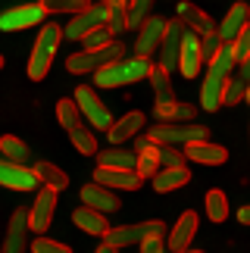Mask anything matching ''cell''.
I'll list each match as a JSON object with an SVG mask.
<instances>
[{
	"label": "cell",
	"mask_w": 250,
	"mask_h": 253,
	"mask_svg": "<svg viewBox=\"0 0 250 253\" xmlns=\"http://www.w3.org/2000/svg\"><path fill=\"white\" fill-rule=\"evenodd\" d=\"M32 172H35L38 184H44V188H50V191H56V194L69 188V175H66L60 166H53V163H47V160L35 163V166H32Z\"/></svg>",
	"instance_id": "cell-23"
},
{
	"label": "cell",
	"mask_w": 250,
	"mask_h": 253,
	"mask_svg": "<svg viewBox=\"0 0 250 253\" xmlns=\"http://www.w3.org/2000/svg\"><path fill=\"white\" fill-rule=\"evenodd\" d=\"M194 116H197V110H194L191 103L172 100V103L157 106V119H160V122H194Z\"/></svg>",
	"instance_id": "cell-29"
},
{
	"label": "cell",
	"mask_w": 250,
	"mask_h": 253,
	"mask_svg": "<svg viewBox=\"0 0 250 253\" xmlns=\"http://www.w3.org/2000/svg\"><path fill=\"white\" fill-rule=\"evenodd\" d=\"M125 47L122 44H107V47H97V50H75L69 60H66V69L75 72V75H88V72H97L100 66H107L113 60H119Z\"/></svg>",
	"instance_id": "cell-5"
},
{
	"label": "cell",
	"mask_w": 250,
	"mask_h": 253,
	"mask_svg": "<svg viewBox=\"0 0 250 253\" xmlns=\"http://www.w3.org/2000/svg\"><path fill=\"white\" fill-rule=\"evenodd\" d=\"M144 113H138V110H131V113H125L122 119H113V125L107 128V134H110V144L113 147H122L125 141H131V138H138V131L144 128Z\"/></svg>",
	"instance_id": "cell-16"
},
{
	"label": "cell",
	"mask_w": 250,
	"mask_h": 253,
	"mask_svg": "<svg viewBox=\"0 0 250 253\" xmlns=\"http://www.w3.org/2000/svg\"><path fill=\"white\" fill-rule=\"evenodd\" d=\"M147 72H150L147 56H119V60L100 66L94 72V84L97 87H122V84H134V82L147 79Z\"/></svg>",
	"instance_id": "cell-2"
},
{
	"label": "cell",
	"mask_w": 250,
	"mask_h": 253,
	"mask_svg": "<svg viewBox=\"0 0 250 253\" xmlns=\"http://www.w3.org/2000/svg\"><path fill=\"white\" fill-rule=\"evenodd\" d=\"M0 184H3V188H13V191H35L38 178H35L32 169L16 166V163H9V160H0Z\"/></svg>",
	"instance_id": "cell-17"
},
{
	"label": "cell",
	"mask_w": 250,
	"mask_h": 253,
	"mask_svg": "<svg viewBox=\"0 0 250 253\" xmlns=\"http://www.w3.org/2000/svg\"><path fill=\"white\" fill-rule=\"evenodd\" d=\"M147 79H150V84H153V97H157V106L175 100V91H172V79H169V72L163 69V66H150Z\"/></svg>",
	"instance_id": "cell-27"
},
{
	"label": "cell",
	"mask_w": 250,
	"mask_h": 253,
	"mask_svg": "<svg viewBox=\"0 0 250 253\" xmlns=\"http://www.w3.org/2000/svg\"><path fill=\"white\" fill-rule=\"evenodd\" d=\"M91 3H100V6H107V9H125V6H128V0H91Z\"/></svg>",
	"instance_id": "cell-43"
},
{
	"label": "cell",
	"mask_w": 250,
	"mask_h": 253,
	"mask_svg": "<svg viewBox=\"0 0 250 253\" xmlns=\"http://www.w3.org/2000/svg\"><path fill=\"white\" fill-rule=\"evenodd\" d=\"M44 6L41 3H19L6 13H0V32H19V28H32L44 22Z\"/></svg>",
	"instance_id": "cell-9"
},
{
	"label": "cell",
	"mask_w": 250,
	"mask_h": 253,
	"mask_svg": "<svg viewBox=\"0 0 250 253\" xmlns=\"http://www.w3.org/2000/svg\"><path fill=\"white\" fill-rule=\"evenodd\" d=\"M238 222H244V225L250 222V210H247V207H241V210H238Z\"/></svg>",
	"instance_id": "cell-44"
},
{
	"label": "cell",
	"mask_w": 250,
	"mask_h": 253,
	"mask_svg": "<svg viewBox=\"0 0 250 253\" xmlns=\"http://www.w3.org/2000/svg\"><path fill=\"white\" fill-rule=\"evenodd\" d=\"M91 0H41L44 13H79V9H84Z\"/></svg>",
	"instance_id": "cell-35"
},
{
	"label": "cell",
	"mask_w": 250,
	"mask_h": 253,
	"mask_svg": "<svg viewBox=\"0 0 250 253\" xmlns=\"http://www.w3.org/2000/svg\"><path fill=\"white\" fill-rule=\"evenodd\" d=\"M0 153H3V160L16 163V166H25L28 157H32L28 144H25V141H19L16 134H3V138H0Z\"/></svg>",
	"instance_id": "cell-28"
},
{
	"label": "cell",
	"mask_w": 250,
	"mask_h": 253,
	"mask_svg": "<svg viewBox=\"0 0 250 253\" xmlns=\"http://www.w3.org/2000/svg\"><path fill=\"white\" fill-rule=\"evenodd\" d=\"M94 253H116V247H110V244H100V247L94 250Z\"/></svg>",
	"instance_id": "cell-45"
},
{
	"label": "cell",
	"mask_w": 250,
	"mask_h": 253,
	"mask_svg": "<svg viewBox=\"0 0 250 253\" xmlns=\"http://www.w3.org/2000/svg\"><path fill=\"white\" fill-rule=\"evenodd\" d=\"M228 47L235 53V63H250V22L228 41Z\"/></svg>",
	"instance_id": "cell-34"
},
{
	"label": "cell",
	"mask_w": 250,
	"mask_h": 253,
	"mask_svg": "<svg viewBox=\"0 0 250 253\" xmlns=\"http://www.w3.org/2000/svg\"><path fill=\"white\" fill-rule=\"evenodd\" d=\"M82 44H84V50H97V47L113 44V35H110V28H107V25H100V28H94L91 35H84V38H82Z\"/></svg>",
	"instance_id": "cell-37"
},
{
	"label": "cell",
	"mask_w": 250,
	"mask_h": 253,
	"mask_svg": "<svg viewBox=\"0 0 250 253\" xmlns=\"http://www.w3.org/2000/svg\"><path fill=\"white\" fill-rule=\"evenodd\" d=\"M197 235V212H181V219L172 225L169 231V250L172 253H178V250H188L191 247V241H194Z\"/></svg>",
	"instance_id": "cell-19"
},
{
	"label": "cell",
	"mask_w": 250,
	"mask_h": 253,
	"mask_svg": "<svg viewBox=\"0 0 250 253\" xmlns=\"http://www.w3.org/2000/svg\"><path fill=\"white\" fill-rule=\"evenodd\" d=\"M207 216L213 219V222H225L228 219V197H225V191H209L207 194Z\"/></svg>",
	"instance_id": "cell-33"
},
{
	"label": "cell",
	"mask_w": 250,
	"mask_h": 253,
	"mask_svg": "<svg viewBox=\"0 0 250 253\" xmlns=\"http://www.w3.org/2000/svg\"><path fill=\"white\" fill-rule=\"evenodd\" d=\"M247 22H250V9H247V3H235V6L225 13V19H222V22L216 25V35H219V41H222V44H228V41H232V38H235L238 32H241V28H244Z\"/></svg>",
	"instance_id": "cell-21"
},
{
	"label": "cell",
	"mask_w": 250,
	"mask_h": 253,
	"mask_svg": "<svg viewBox=\"0 0 250 253\" xmlns=\"http://www.w3.org/2000/svg\"><path fill=\"white\" fill-rule=\"evenodd\" d=\"M0 69H3V56H0Z\"/></svg>",
	"instance_id": "cell-47"
},
{
	"label": "cell",
	"mask_w": 250,
	"mask_h": 253,
	"mask_svg": "<svg viewBox=\"0 0 250 253\" xmlns=\"http://www.w3.org/2000/svg\"><path fill=\"white\" fill-rule=\"evenodd\" d=\"M72 222H75L82 231H88V235H97V238H103V235H107V228H110L107 216H103V212H97V210H91V207H84V203L72 212Z\"/></svg>",
	"instance_id": "cell-26"
},
{
	"label": "cell",
	"mask_w": 250,
	"mask_h": 253,
	"mask_svg": "<svg viewBox=\"0 0 250 253\" xmlns=\"http://www.w3.org/2000/svg\"><path fill=\"white\" fill-rule=\"evenodd\" d=\"M141 253H166V244H163V238H160V235L144 238V241H141Z\"/></svg>",
	"instance_id": "cell-42"
},
{
	"label": "cell",
	"mask_w": 250,
	"mask_h": 253,
	"mask_svg": "<svg viewBox=\"0 0 250 253\" xmlns=\"http://www.w3.org/2000/svg\"><path fill=\"white\" fill-rule=\"evenodd\" d=\"M150 3H153V0H128V6H125V19H128V28L141 25L144 19L150 16Z\"/></svg>",
	"instance_id": "cell-36"
},
{
	"label": "cell",
	"mask_w": 250,
	"mask_h": 253,
	"mask_svg": "<svg viewBox=\"0 0 250 253\" xmlns=\"http://www.w3.org/2000/svg\"><path fill=\"white\" fill-rule=\"evenodd\" d=\"M110 28V35L116 38L122 32H128V19H125V9H107V22H103Z\"/></svg>",
	"instance_id": "cell-40"
},
{
	"label": "cell",
	"mask_w": 250,
	"mask_h": 253,
	"mask_svg": "<svg viewBox=\"0 0 250 253\" xmlns=\"http://www.w3.org/2000/svg\"><path fill=\"white\" fill-rule=\"evenodd\" d=\"M185 160H191V163H200V166H222V163L228 160V150L225 147H219V144H213V141H191V144H185Z\"/></svg>",
	"instance_id": "cell-14"
},
{
	"label": "cell",
	"mask_w": 250,
	"mask_h": 253,
	"mask_svg": "<svg viewBox=\"0 0 250 253\" xmlns=\"http://www.w3.org/2000/svg\"><path fill=\"white\" fill-rule=\"evenodd\" d=\"M166 22H169V19H163V16H153V13H150V16L138 25L141 32H138V41H134V50H138V56H150V53H157L160 38H163V32H166Z\"/></svg>",
	"instance_id": "cell-13"
},
{
	"label": "cell",
	"mask_w": 250,
	"mask_h": 253,
	"mask_svg": "<svg viewBox=\"0 0 250 253\" xmlns=\"http://www.w3.org/2000/svg\"><path fill=\"white\" fill-rule=\"evenodd\" d=\"M178 22L188 28V32H194L197 38L207 35V32H216V22L209 19V13H204L200 6L194 3H178Z\"/></svg>",
	"instance_id": "cell-20"
},
{
	"label": "cell",
	"mask_w": 250,
	"mask_h": 253,
	"mask_svg": "<svg viewBox=\"0 0 250 253\" xmlns=\"http://www.w3.org/2000/svg\"><path fill=\"white\" fill-rule=\"evenodd\" d=\"M94 181L103 184L110 191H138L144 178L134 169H110V166H97L94 169Z\"/></svg>",
	"instance_id": "cell-12"
},
{
	"label": "cell",
	"mask_w": 250,
	"mask_h": 253,
	"mask_svg": "<svg viewBox=\"0 0 250 253\" xmlns=\"http://www.w3.org/2000/svg\"><path fill=\"white\" fill-rule=\"evenodd\" d=\"M181 32H185V25L178 22V19H172V22H166V32H163L160 38V66L166 72H175L178 69V47H181Z\"/></svg>",
	"instance_id": "cell-10"
},
{
	"label": "cell",
	"mask_w": 250,
	"mask_h": 253,
	"mask_svg": "<svg viewBox=\"0 0 250 253\" xmlns=\"http://www.w3.org/2000/svg\"><path fill=\"white\" fill-rule=\"evenodd\" d=\"M75 106H79V113H82V119H88L94 128H100V131H107L110 125H113V116L107 110V103H100V97L94 94V87L88 84H82V87H75Z\"/></svg>",
	"instance_id": "cell-7"
},
{
	"label": "cell",
	"mask_w": 250,
	"mask_h": 253,
	"mask_svg": "<svg viewBox=\"0 0 250 253\" xmlns=\"http://www.w3.org/2000/svg\"><path fill=\"white\" fill-rule=\"evenodd\" d=\"M25 231H28V212L16 210L6 228V241H3V253H25Z\"/></svg>",
	"instance_id": "cell-22"
},
{
	"label": "cell",
	"mask_w": 250,
	"mask_h": 253,
	"mask_svg": "<svg viewBox=\"0 0 250 253\" xmlns=\"http://www.w3.org/2000/svg\"><path fill=\"white\" fill-rule=\"evenodd\" d=\"M153 235H166V225H163L160 219L153 222H141V225H119V228H107V235H103V244L110 247H128V244H141L144 238H153Z\"/></svg>",
	"instance_id": "cell-6"
},
{
	"label": "cell",
	"mask_w": 250,
	"mask_h": 253,
	"mask_svg": "<svg viewBox=\"0 0 250 253\" xmlns=\"http://www.w3.org/2000/svg\"><path fill=\"white\" fill-rule=\"evenodd\" d=\"M60 41H63V25H56V22L41 25L38 41H35V50H32V56H28V79L32 82H41L44 75L50 72Z\"/></svg>",
	"instance_id": "cell-3"
},
{
	"label": "cell",
	"mask_w": 250,
	"mask_h": 253,
	"mask_svg": "<svg viewBox=\"0 0 250 253\" xmlns=\"http://www.w3.org/2000/svg\"><path fill=\"white\" fill-rule=\"evenodd\" d=\"M32 253H72V247H66L63 241H50V238H35L32 241Z\"/></svg>",
	"instance_id": "cell-38"
},
{
	"label": "cell",
	"mask_w": 250,
	"mask_h": 253,
	"mask_svg": "<svg viewBox=\"0 0 250 253\" xmlns=\"http://www.w3.org/2000/svg\"><path fill=\"white\" fill-rule=\"evenodd\" d=\"M82 200H84V207H91V210H97V212H116L119 210V197L113 194L110 188H103V184H84L82 188Z\"/></svg>",
	"instance_id": "cell-18"
},
{
	"label": "cell",
	"mask_w": 250,
	"mask_h": 253,
	"mask_svg": "<svg viewBox=\"0 0 250 253\" xmlns=\"http://www.w3.org/2000/svg\"><path fill=\"white\" fill-rule=\"evenodd\" d=\"M235 53L232 47L222 44L219 50L207 60V75H204V84H200V106L207 113H216L219 110V97H222V87L228 82V75L235 69Z\"/></svg>",
	"instance_id": "cell-1"
},
{
	"label": "cell",
	"mask_w": 250,
	"mask_h": 253,
	"mask_svg": "<svg viewBox=\"0 0 250 253\" xmlns=\"http://www.w3.org/2000/svg\"><path fill=\"white\" fill-rule=\"evenodd\" d=\"M200 66H204V60H200L197 35L185 28V32H181V47H178V72L185 75V79H197Z\"/></svg>",
	"instance_id": "cell-15"
},
{
	"label": "cell",
	"mask_w": 250,
	"mask_h": 253,
	"mask_svg": "<svg viewBox=\"0 0 250 253\" xmlns=\"http://www.w3.org/2000/svg\"><path fill=\"white\" fill-rule=\"evenodd\" d=\"M178 253H204V250H178Z\"/></svg>",
	"instance_id": "cell-46"
},
{
	"label": "cell",
	"mask_w": 250,
	"mask_h": 253,
	"mask_svg": "<svg viewBox=\"0 0 250 253\" xmlns=\"http://www.w3.org/2000/svg\"><path fill=\"white\" fill-rule=\"evenodd\" d=\"M247 72H250V66L247 63H238V75H228V82L222 87V97H219V106H235V103H241L244 100V94H247Z\"/></svg>",
	"instance_id": "cell-24"
},
{
	"label": "cell",
	"mask_w": 250,
	"mask_h": 253,
	"mask_svg": "<svg viewBox=\"0 0 250 253\" xmlns=\"http://www.w3.org/2000/svg\"><path fill=\"white\" fill-rule=\"evenodd\" d=\"M53 212H56V191L41 188L38 197H35V203H32V210H28V228L38 231V235L47 231L50 222H53Z\"/></svg>",
	"instance_id": "cell-11"
},
{
	"label": "cell",
	"mask_w": 250,
	"mask_h": 253,
	"mask_svg": "<svg viewBox=\"0 0 250 253\" xmlns=\"http://www.w3.org/2000/svg\"><path fill=\"white\" fill-rule=\"evenodd\" d=\"M197 47H200V60H209V56H213L219 47H222V41H219V35L216 32H207V35H200L197 38Z\"/></svg>",
	"instance_id": "cell-39"
},
{
	"label": "cell",
	"mask_w": 250,
	"mask_h": 253,
	"mask_svg": "<svg viewBox=\"0 0 250 253\" xmlns=\"http://www.w3.org/2000/svg\"><path fill=\"white\" fill-rule=\"evenodd\" d=\"M134 163H138V153L134 150L113 147V150L100 153V166H110V169H134Z\"/></svg>",
	"instance_id": "cell-30"
},
{
	"label": "cell",
	"mask_w": 250,
	"mask_h": 253,
	"mask_svg": "<svg viewBox=\"0 0 250 253\" xmlns=\"http://www.w3.org/2000/svg\"><path fill=\"white\" fill-rule=\"evenodd\" d=\"M103 22H107V6L88 3L84 9L72 13V19L63 25V38H69V41H82L84 35H91L94 28H100Z\"/></svg>",
	"instance_id": "cell-8"
},
{
	"label": "cell",
	"mask_w": 250,
	"mask_h": 253,
	"mask_svg": "<svg viewBox=\"0 0 250 253\" xmlns=\"http://www.w3.org/2000/svg\"><path fill=\"white\" fill-rule=\"evenodd\" d=\"M69 141H72V147L79 150L82 157H94V153H97V138H94V131H88L84 125H79V128L69 131Z\"/></svg>",
	"instance_id": "cell-31"
},
{
	"label": "cell",
	"mask_w": 250,
	"mask_h": 253,
	"mask_svg": "<svg viewBox=\"0 0 250 253\" xmlns=\"http://www.w3.org/2000/svg\"><path fill=\"white\" fill-rule=\"evenodd\" d=\"M147 138L160 147H185L191 141H204L207 138V125H194V122H160L153 125Z\"/></svg>",
	"instance_id": "cell-4"
},
{
	"label": "cell",
	"mask_w": 250,
	"mask_h": 253,
	"mask_svg": "<svg viewBox=\"0 0 250 253\" xmlns=\"http://www.w3.org/2000/svg\"><path fill=\"white\" fill-rule=\"evenodd\" d=\"M185 153L175 150V147H160V169H169V166H185Z\"/></svg>",
	"instance_id": "cell-41"
},
{
	"label": "cell",
	"mask_w": 250,
	"mask_h": 253,
	"mask_svg": "<svg viewBox=\"0 0 250 253\" xmlns=\"http://www.w3.org/2000/svg\"><path fill=\"white\" fill-rule=\"evenodd\" d=\"M191 181V172L188 166H169V169H157V175H153V191L160 194H169L175 188H185V184Z\"/></svg>",
	"instance_id": "cell-25"
},
{
	"label": "cell",
	"mask_w": 250,
	"mask_h": 253,
	"mask_svg": "<svg viewBox=\"0 0 250 253\" xmlns=\"http://www.w3.org/2000/svg\"><path fill=\"white\" fill-rule=\"evenodd\" d=\"M56 119H60V125L66 131H72V128H79L82 125V113H79V106H75L72 97H66V100L56 103Z\"/></svg>",
	"instance_id": "cell-32"
}]
</instances>
